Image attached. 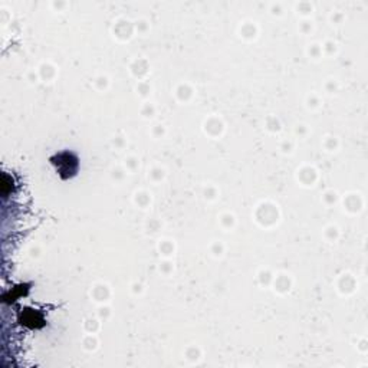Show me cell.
Wrapping results in <instances>:
<instances>
[{
  "label": "cell",
  "mask_w": 368,
  "mask_h": 368,
  "mask_svg": "<svg viewBox=\"0 0 368 368\" xmlns=\"http://www.w3.org/2000/svg\"><path fill=\"white\" fill-rule=\"evenodd\" d=\"M49 163L55 167L56 174L62 180L72 178L79 171V158H78V155L75 153H72V151H68V150L52 155L49 158Z\"/></svg>",
  "instance_id": "obj_1"
}]
</instances>
